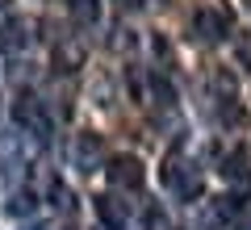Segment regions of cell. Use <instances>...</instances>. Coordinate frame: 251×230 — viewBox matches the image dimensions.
Here are the masks:
<instances>
[{"mask_svg":"<svg viewBox=\"0 0 251 230\" xmlns=\"http://www.w3.org/2000/svg\"><path fill=\"white\" fill-rule=\"evenodd\" d=\"M239 63H243V67H251V34L239 42Z\"/></svg>","mask_w":251,"mask_h":230,"instance_id":"9a60e30c","label":"cell"},{"mask_svg":"<svg viewBox=\"0 0 251 230\" xmlns=\"http://www.w3.org/2000/svg\"><path fill=\"white\" fill-rule=\"evenodd\" d=\"M209 84H214L226 101H234V92H239V88H234V76H230V71H214V80H209Z\"/></svg>","mask_w":251,"mask_h":230,"instance_id":"5bb4252c","label":"cell"},{"mask_svg":"<svg viewBox=\"0 0 251 230\" xmlns=\"http://www.w3.org/2000/svg\"><path fill=\"white\" fill-rule=\"evenodd\" d=\"M97 218L105 222L109 230H122V226H126V205L117 201V197L105 193V197H97Z\"/></svg>","mask_w":251,"mask_h":230,"instance_id":"30bf717a","label":"cell"},{"mask_svg":"<svg viewBox=\"0 0 251 230\" xmlns=\"http://www.w3.org/2000/svg\"><path fill=\"white\" fill-rule=\"evenodd\" d=\"M84 59H88V51H84L80 38H63V42L54 46V67L59 71H80Z\"/></svg>","mask_w":251,"mask_h":230,"instance_id":"9c48e42d","label":"cell"},{"mask_svg":"<svg viewBox=\"0 0 251 230\" xmlns=\"http://www.w3.org/2000/svg\"><path fill=\"white\" fill-rule=\"evenodd\" d=\"M72 17L80 26H97L100 21V0H72Z\"/></svg>","mask_w":251,"mask_h":230,"instance_id":"7c38bea8","label":"cell"},{"mask_svg":"<svg viewBox=\"0 0 251 230\" xmlns=\"http://www.w3.org/2000/svg\"><path fill=\"white\" fill-rule=\"evenodd\" d=\"M9 4H13V0H0V13H9Z\"/></svg>","mask_w":251,"mask_h":230,"instance_id":"ac0fdd59","label":"cell"},{"mask_svg":"<svg viewBox=\"0 0 251 230\" xmlns=\"http://www.w3.org/2000/svg\"><path fill=\"white\" fill-rule=\"evenodd\" d=\"M234 218H243V197H214V201L205 205V213H201V222L205 226H226V222H234Z\"/></svg>","mask_w":251,"mask_h":230,"instance_id":"8992f818","label":"cell"},{"mask_svg":"<svg viewBox=\"0 0 251 230\" xmlns=\"http://www.w3.org/2000/svg\"><path fill=\"white\" fill-rule=\"evenodd\" d=\"M34 205H38L34 193H13L9 197V213H17V218H21V213H34Z\"/></svg>","mask_w":251,"mask_h":230,"instance_id":"4fadbf2b","label":"cell"},{"mask_svg":"<svg viewBox=\"0 0 251 230\" xmlns=\"http://www.w3.org/2000/svg\"><path fill=\"white\" fill-rule=\"evenodd\" d=\"M222 176L230 180V184H251V151L247 147H234L222 159Z\"/></svg>","mask_w":251,"mask_h":230,"instance_id":"ba28073f","label":"cell"},{"mask_svg":"<svg viewBox=\"0 0 251 230\" xmlns=\"http://www.w3.org/2000/svg\"><path fill=\"white\" fill-rule=\"evenodd\" d=\"M143 101H151V105H172V84L163 80V76H147V97Z\"/></svg>","mask_w":251,"mask_h":230,"instance_id":"8fae6325","label":"cell"},{"mask_svg":"<svg viewBox=\"0 0 251 230\" xmlns=\"http://www.w3.org/2000/svg\"><path fill=\"white\" fill-rule=\"evenodd\" d=\"M34 38V21L29 17H13V21H0V51L4 54H13V51H21V46Z\"/></svg>","mask_w":251,"mask_h":230,"instance_id":"52a82bcc","label":"cell"},{"mask_svg":"<svg viewBox=\"0 0 251 230\" xmlns=\"http://www.w3.org/2000/svg\"><path fill=\"white\" fill-rule=\"evenodd\" d=\"M117 4H122V9H138V4H143V0H117Z\"/></svg>","mask_w":251,"mask_h":230,"instance_id":"2e32d148","label":"cell"},{"mask_svg":"<svg viewBox=\"0 0 251 230\" xmlns=\"http://www.w3.org/2000/svg\"><path fill=\"white\" fill-rule=\"evenodd\" d=\"M13 122L21 126V130H29L34 138H50V117H46V105L34 97V92H21L17 101H13Z\"/></svg>","mask_w":251,"mask_h":230,"instance_id":"6da1fadb","label":"cell"},{"mask_svg":"<svg viewBox=\"0 0 251 230\" xmlns=\"http://www.w3.org/2000/svg\"><path fill=\"white\" fill-rule=\"evenodd\" d=\"M163 184H168L180 201H197L201 197V176H197V168L184 163V159H168L163 163Z\"/></svg>","mask_w":251,"mask_h":230,"instance_id":"7a4b0ae2","label":"cell"},{"mask_svg":"<svg viewBox=\"0 0 251 230\" xmlns=\"http://www.w3.org/2000/svg\"><path fill=\"white\" fill-rule=\"evenodd\" d=\"M193 29H197L201 42H222V38L230 34V21H226V13H218V9H197Z\"/></svg>","mask_w":251,"mask_h":230,"instance_id":"5b68a950","label":"cell"},{"mask_svg":"<svg viewBox=\"0 0 251 230\" xmlns=\"http://www.w3.org/2000/svg\"><path fill=\"white\" fill-rule=\"evenodd\" d=\"M72 155H75V168H80V172H97V168H100V159H105L100 134H92V130L75 134V142H72Z\"/></svg>","mask_w":251,"mask_h":230,"instance_id":"277c9868","label":"cell"},{"mask_svg":"<svg viewBox=\"0 0 251 230\" xmlns=\"http://www.w3.org/2000/svg\"><path fill=\"white\" fill-rule=\"evenodd\" d=\"M247 4H251V0H247Z\"/></svg>","mask_w":251,"mask_h":230,"instance_id":"ffe728a7","label":"cell"},{"mask_svg":"<svg viewBox=\"0 0 251 230\" xmlns=\"http://www.w3.org/2000/svg\"><path fill=\"white\" fill-rule=\"evenodd\" d=\"M105 176H109V184L113 188H143V180H147V172H143V163L134 159V155H113L109 159V168H105Z\"/></svg>","mask_w":251,"mask_h":230,"instance_id":"3957f363","label":"cell"},{"mask_svg":"<svg viewBox=\"0 0 251 230\" xmlns=\"http://www.w3.org/2000/svg\"><path fill=\"white\" fill-rule=\"evenodd\" d=\"M21 230H46V226H21Z\"/></svg>","mask_w":251,"mask_h":230,"instance_id":"d6986e66","label":"cell"},{"mask_svg":"<svg viewBox=\"0 0 251 230\" xmlns=\"http://www.w3.org/2000/svg\"><path fill=\"white\" fill-rule=\"evenodd\" d=\"M239 230H251V218H243V222H239Z\"/></svg>","mask_w":251,"mask_h":230,"instance_id":"e0dca14e","label":"cell"}]
</instances>
